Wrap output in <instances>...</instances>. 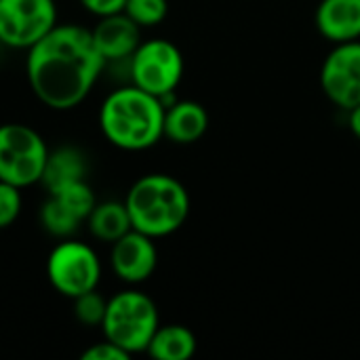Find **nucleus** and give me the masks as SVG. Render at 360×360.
<instances>
[{"instance_id":"nucleus-4","label":"nucleus","mask_w":360,"mask_h":360,"mask_svg":"<svg viewBox=\"0 0 360 360\" xmlns=\"http://www.w3.org/2000/svg\"><path fill=\"white\" fill-rule=\"evenodd\" d=\"M158 325L160 316L154 300L139 289H124L108 300L101 331L108 342L133 356L148 350Z\"/></svg>"},{"instance_id":"nucleus-19","label":"nucleus","mask_w":360,"mask_h":360,"mask_svg":"<svg viewBox=\"0 0 360 360\" xmlns=\"http://www.w3.org/2000/svg\"><path fill=\"white\" fill-rule=\"evenodd\" d=\"M72 302H74V316L78 323H82L86 327H101L105 308H108V300L101 293H97V289L82 293V295L74 297Z\"/></svg>"},{"instance_id":"nucleus-20","label":"nucleus","mask_w":360,"mask_h":360,"mask_svg":"<svg viewBox=\"0 0 360 360\" xmlns=\"http://www.w3.org/2000/svg\"><path fill=\"white\" fill-rule=\"evenodd\" d=\"M21 209H23L21 188L0 181V230L13 226L21 215Z\"/></svg>"},{"instance_id":"nucleus-10","label":"nucleus","mask_w":360,"mask_h":360,"mask_svg":"<svg viewBox=\"0 0 360 360\" xmlns=\"http://www.w3.org/2000/svg\"><path fill=\"white\" fill-rule=\"evenodd\" d=\"M158 266V249L152 236L129 230L110 249V268L127 285L146 283Z\"/></svg>"},{"instance_id":"nucleus-1","label":"nucleus","mask_w":360,"mask_h":360,"mask_svg":"<svg viewBox=\"0 0 360 360\" xmlns=\"http://www.w3.org/2000/svg\"><path fill=\"white\" fill-rule=\"evenodd\" d=\"M105 63L91 30L76 23H57L27 49L25 76L40 103L65 112L91 95Z\"/></svg>"},{"instance_id":"nucleus-23","label":"nucleus","mask_w":360,"mask_h":360,"mask_svg":"<svg viewBox=\"0 0 360 360\" xmlns=\"http://www.w3.org/2000/svg\"><path fill=\"white\" fill-rule=\"evenodd\" d=\"M348 127H350L352 135L360 141V103L348 112Z\"/></svg>"},{"instance_id":"nucleus-3","label":"nucleus","mask_w":360,"mask_h":360,"mask_svg":"<svg viewBox=\"0 0 360 360\" xmlns=\"http://www.w3.org/2000/svg\"><path fill=\"white\" fill-rule=\"evenodd\" d=\"M124 205L131 226L148 236L165 238L175 234L190 215V194L186 186L167 173H148L127 192Z\"/></svg>"},{"instance_id":"nucleus-9","label":"nucleus","mask_w":360,"mask_h":360,"mask_svg":"<svg viewBox=\"0 0 360 360\" xmlns=\"http://www.w3.org/2000/svg\"><path fill=\"white\" fill-rule=\"evenodd\" d=\"M325 97L340 110L350 112L360 103V40L340 42L327 53L321 72Z\"/></svg>"},{"instance_id":"nucleus-11","label":"nucleus","mask_w":360,"mask_h":360,"mask_svg":"<svg viewBox=\"0 0 360 360\" xmlns=\"http://www.w3.org/2000/svg\"><path fill=\"white\" fill-rule=\"evenodd\" d=\"M91 36L108 63L131 59L135 49L141 44V27L124 11L99 17Z\"/></svg>"},{"instance_id":"nucleus-5","label":"nucleus","mask_w":360,"mask_h":360,"mask_svg":"<svg viewBox=\"0 0 360 360\" xmlns=\"http://www.w3.org/2000/svg\"><path fill=\"white\" fill-rule=\"evenodd\" d=\"M184 70L186 63L179 46L167 38L141 40L129 59L131 84L162 99L165 105L173 101V93L184 78Z\"/></svg>"},{"instance_id":"nucleus-17","label":"nucleus","mask_w":360,"mask_h":360,"mask_svg":"<svg viewBox=\"0 0 360 360\" xmlns=\"http://www.w3.org/2000/svg\"><path fill=\"white\" fill-rule=\"evenodd\" d=\"M40 226L51 236L70 238L80 228V221L55 196L49 194V198L40 207Z\"/></svg>"},{"instance_id":"nucleus-12","label":"nucleus","mask_w":360,"mask_h":360,"mask_svg":"<svg viewBox=\"0 0 360 360\" xmlns=\"http://www.w3.org/2000/svg\"><path fill=\"white\" fill-rule=\"evenodd\" d=\"M314 23L331 44L360 40V0H321Z\"/></svg>"},{"instance_id":"nucleus-8","label":"nucleus","mask_w":360,"mask_h":360,"mask_svg":"<svg viewBox=\"0 0 360 360\" xmlns=\"http://www.w3.org/2000/svg\"><path fill=\"white\" fill-rule=\"evenodd\" d=\"M55 0H0V42L27 51L57 25Z\"/></svg>"},{"instance_id":"nucleus-7","label":"nucleus","mask_w":360,"mask_h":360,"mask_svg":"<svg viewBox=\"0 0 360 360\" xmlns=\"http://www.w3.org/2000/svg\"><path fill=\"white\" fill-rule=\"evenodd\" d=\"M101 259L95 249L74 238H63L46 257V278L68 300L95 291L101 283Z\"/></svg>"},{"instance_id":"nucleus-15","label":"nucleus","mask_w":360,"mask_h":360,"mask_svg":"<svg viewBox=\"0 0 360 360\" xmlns=\"http://www.w3.org/2000/svg\"><path fill=\"white\" fill-rule=\"evenodd\" d=\"M198 342L192 329L184 325H158L146 354L156 360H188L196 354Z\"/></svg>"},{"instance_id":"nucleus-16","label":"nucleus","mask_w":360,"mask_h":360,"mask_svg":"<svg viewBox=\"0 0 360 360\" xmlns=\"http://www.w3.org/2000/svg\"><path fill=\"white\" fill-rule=\"evenodd\" d=\"M86 228L93 238H97L101 243H110V245L116 243L120 236H124L129 230H133L124 200L122 202L120 200L97 202L93 207L91 215L86 217Z\"/></svg>"},{"instance_id":"nucleus-18","label":"nucleus","mask_w":360,"mask_h":360,"mask_svg":"<svg viewBox=\"0 0 360 360\" xmlns=\"http://www.w3.org/2000/svg\"><path fill=\"white\" fill-rule=\"evenodd\" d=\"M141 30L162 23L169 15V0H127L122 8Z\"/></svg>"},{"instance_id":"nucleus-6","label":"nucleus","mask_w":360,"mask_h":360,"mask_svg":"<svg viewBox=\"0 0 360 360\" xmlns=\"http://www.w3.org/2000/svg\"><path fill=\"white\" fill-rule=\"evenodd\" d=\"M49 152L36 129L21 122L0 124V181L21 190L40 184Z\"/></svg>"},{"instance_id":"nucleus-2","label":"nucleus","mask_w":360,"mask_h":360,"mask_svg":"<svg viewBox=\"0 0 360 360\" xmlns=\"http://www.w3.org/2000/svg\"><path fill=\"white\" fill-rule=\"evenodd\" d=\"M165 103L135 84L118 86L99 108V129L118 150L143 152L165 137Z\"/></svg>"},{"instance_id":"nucleus-24","label":"nucleus","mask_w":360,"mask_h":360,"mask_svg":"<svg viewBox=\"0 0 360 360\" xmlns=\"http://www.w3.org/2000/svg\"><path fill=\"white\" fill-rule=\"evenodd\" d=\"M0 49H2V42H0Z\"/></svg>"},{"instance_id":"nucleus-13","label":"nucleus","mask_w":360,"mask_h":360,"mask_svg":"<svg viewBox=\"0 0 360 360\" xmlns=\"http://www.w3.org/2000/svg\"><path fill=\"white\" fill-rule=\"evenodd\" d=\"M165 137L177 146H190L209 131V112L202 103L179 99L165 105Z\"/></svg>"},{"instance_id":"nucleus-22","label":"nucleus","mask_w":360,"mask_h":360,"mask_svg":"<svg viewBox=\"0 0 360 360\" xmlns=\"http://www.w3.org/2000/svg\"><path fill=\"white\" fill-rule=\"evenodd\" d=\"M78 2L82 4L84 11H89L91 15H95L99 19V17H105V15L120 13L124 8L127 0H78Z\"/></svg>"},{"instance_id":"nucleus-21","label":"nucleus","mask_w":360,"mask_h":360,"mask_svg":"<svg viewBox=\"0 0 360 360\" xmlns=\"http://www.w3.org/2000/svg\"><path fill=\"white\" fill-rule=\"evenodd\" d=\"M82 360H127L131 359V354H127L122 348H118L116 344L108 342L103 338V342L99 344H93L91 348H86L82 354H80Z\"/></svg>"},{"instance_id":"nucleus-14","label":"nucleus","mask_w":360,"mask_h":360,"mask_svg":"<svg viewBox=\"0 0 360 360\" xmlns=\"http://www.w3.org/2000/svg\"><path fill=\"white\" fill-rule=\"evenodd\" d=\"M86 171H89L86 156L74 146H61V148L49 152L40 184L51 194V192H57L72 184L84 181Z\"/></svg>"}]
</instances>
